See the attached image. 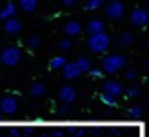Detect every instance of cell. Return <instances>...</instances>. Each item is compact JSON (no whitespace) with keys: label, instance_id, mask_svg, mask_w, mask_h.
I'll return each mask as SVG.
<instances>
[{"label":"cell","instance_id":"1","mask_svg":"<svg viewBox=\"0 0 149 137\" xmlns=\"http://www.w3.org/2000/svg\"><path fill=\"white\" fill-rule=\"evenodd\" d=\"M125 64H127V60H125L123 54H119V53L108 54V56L102 58V72L113 75V73H117L121 68H125Z\"/></svg>","mask_w":149,"mask_h":137},{"label":"cell","instance_id":"2","mask_svg":"<svg viewBox=\"0 0 149 137\" xmlns=\"http://www.w3.org/2000/svg\"><path fill=\"white\" fill-rule=\"evenodd\" d=\"M0 62L8 68H13L21 62V49L19 47H13V45H8L0 51Z\"/></svg>","mask_w":149,"mask_h":137},{"label":"cell","instance_id":"3","mask_svg":"<svg viewBox=\"0 0 149 137\" xmlns=\"http://www.w3.org/2000/svg\"><path fill=\"white\" fill-rule=\"evenodd\" d=\"M109 36L106 32H98V34H91L87 40V45L91 47L93 53H104L106 49L109 47Z\"/></svg>","mask_w":149,"mask_h":137},{"label":"cell","instance_id":"4","mask_svg":"<svg viewBox=\"0 0 149 137\" xmlns=\"http://www.w3.org/2000/svg\"><path fill=\"white\" fill-rule=\"evenodd\" d=\"M104 13H106V17H108V19H115V21H117V19H123V15H125V4L121 2V0L108 2Z\"/></svg>","mask_w":149,"mask_h":137},{"label":"cell","instance_id":"5","mask_svg":"<svg viewBox=\"0 0 149 137\" xmlns=\"http://www.w3.org/2000/svg\"><path fill=\"white\" fill-rule=\"evenodd\" d=\"M0 111L6 116H13L17 113V100L13 96H6L2 101H0Z\"/></svg>","mask_w":149,"mask_h":137},{"label":"cell","instance_id":"6","mask_svg":"<svg viewBox=\"0 0 149 137\" xmlns=\"http://www.w3.org/2000/svg\"><path fill=\"white\" fill-rule=\"evenodd\" d=\"M130 23L134 26H146V25H149V15H147V11L146 10H138V8H136V10L130 13Z\"/></svg>","mask_w":149,"mask_h":137},{"label":"cell","instance_id":"7","mask_svg":"<svg viewBox=\"0 0 149 137\" xmlns=\"http://www.w3.org/2000/svg\"><path fill=\"white\" fill-rule=\"evenodd\" d=\"M76 98H77V90L74 87H70V85H66V87H62L61 90H58V100H61L62 103H72Z\"/></svg>","mask_w":149,"mask_h":137},{"label":"cell","instance_id":"8","mask_svg":"<svg viewBox=\"0 0 149 137\" xmlns=\"http://www.w3.org/2000/svg\"><path fill=\"white\" fill-rule=\"evenodd\" d=\"M104 92H108V94H113V96H121V94L125 92V88H123V85L119 83V81H106L104 83Z\"/></svg>","mask_w":149,"mask_h":137},{"label":"cell","instance_id":"9","mask_svg":"<svg viewBox=\"0 0 149 137\" xmlns=\"http://www.w3.org/2000/svg\"><path fill=\"white\" fill-rule=\"evenodd\" d=\"M79 68L76 66V62H68V64L62 68V75H64V79L72 81V79H77V75H79Z\"/></svg>","mask_w":149,"mask_h":137},{"label":"cell","instance_id":"10","mask_svg":"<svg viewBox=\"0 0 149 137\" xmlns=\"http://www.w3.org/2000/svg\"><path fill=\"white\" fill-rule=\"evenodd\" d=\"M21 28H23L21 21L15 19V17L6 19V21H4V30H6L8 34H17V32H21Z\"/></svg>","mask_w":149,"mask_h":137},{"label":"cell","instance_id":"11","mask_svg":"<svg viewBox=\"0 0 149 137\" xmlns=\"http://www.w3.org/2000/svg\"><path fill=\"white\" fill-rule=\"evenodd\" d=\"M81 30H83V28H81V25H79L77 21H68V23L64 25V34H66V36H70V38L79 36Z\"/></svg>","mask_w":149,"mask_h":137},{"label":"cell","instance_id":"12","mask_svg":"<svg viewBox=\"0 0 149 137\" xmlns=\"http://www.w3.org/2000/svg\"><path fill=\"white\" fill-rule=\"evenodd\" d=\"M15 13H17V4L8 2L6 6H4L2 10H0V19H2V21H6V19L15 17Z\"/></svg>","mask_w":149,"mask_h":137},{"label":"cell","instance_id":"13","mask_svg":"<svg viewBox=\"0 0 149 137\" xmlns=\"http://www.w3.org/2000/svg\"><path fill=\"white\" fill-rule=\"evenodd\" d=\"M85 28H87L89 34H98V32H104V23L100 19H91V21H87Z\"/></svg>","mask_w":149,"mask_h":137},{"label":"cell","instance_id":"14","mask_svg":"<svg viewBox=\"0 0 149 137\" xmlns=\"http://www.w3.org/2000/svg\"><path fill=\"white\" fill-rule=\"evenodd\" d=\"M132 43H134V36H132L130 32H123L119 38H117V41H115V45L119 47V49H121V47H128Z\"/></svg>","mask_w":149,"mask_h":137},{"label":"cell","instance_id":"15","mask_svg":"<svg viewBox=\"0 0 149 137\" xmlns=\"http://www.w3.org/2000/svg\"><path fill=\"white\" fill-rule=\"evenodd\" d=\"M30 94H32V98H44L47 94V87L44 83H34L30 87Z\"/></svg>","mask_w":149,"mask_h":137},{"label":"cell","instance_id":"16","mask_svg":"<svg viewBox=\"0 0 149 137\" xmlns=\"http://www.w3.org/2000/svg\"><path fill=\"white\" fill-rule=\"evenodd\" d=\"M19 8L26 13H32L38 8V0H19Z\"/></svg>","mask_w":149,"mask_h":137},{"label":"cell","instance_id":"17","mask_svg":"<svg viewBox=\"0 0 149 137\" xmlns=\"http://www.w3.org/2000/svg\"><path fill=\"white\" fill-rule=\"evenodd\" d=\"M66 64H68V62H66L64 56H53L49 60V70H62Z\"/></svg>","mask_w":149,"mask_h":137},{"label":"cell","instance_id":"18","mask_svg":"<svg viewBox=\"0 0 149 137\" xmlns=\"http://www.w3.org/2000/svg\"><path fill=\"white\" fill-rule=\"evenodd\" d=\"M76 66L79 68V72H81V73H87V72H91V70H93L91 60H89V58H83V56L76 60Z\"/></svg>","mask_w":149,"mask_h":137},{"label":"cell","instance_id":"19","mask_svg":"<svg viewBox=\"0 0 149 137\" xmlns=\"http://www.w3.org/2000/svg\"><path fill=\"white\" fill-rule=\"evenodd\" d=\"M100 100H102V103H104V105H109V107H115V105H117V100H115V96H113V94L102 92L100 94Z\"/></svg>","mask_w":149,"mask_h":137},{"label":"cell","instance_id":"20","mask_svg":"<svg viewBox=\"0 0 149 137\" xmlns=\"http://www.w3.org/2000/svg\"><path fill=\"white\" fill-rule=\"evenodd\" d=\"M102 2H104V0H87L85 10H87V11H95V10H98V8L102 6Z\"/></svg>","mask_w":149,"mask_h":137},{"label":"cell","instance_id":"21","mask_svg":"<svg viewBox=\"0 0 149 137\" xmlns=\"http://www.w3.org/2000/svg\"><path fill=\"white\" fill-rule=\"evenodd\" d=\"M40 43H42V40H40V36H36V34H34V36H30L29 41H26V45H29L30 49H38Z\"/></svg>","mask_w":149,"mask_h":137},{"label":"cell","instance_id":"22","mask_svg":"<svg viewBox=\"0 0 149 137\" xmlns=\"http://www.w3.org/2000/svg\"><path fill=\"white\" fill-rule=\"evenodd\" d=\"M58 49L61 51H70L72 49V40H70V38H62V40L58 41Z\"/></svg>","mask_w":149,"mask_h":137},{"label":"cell","instance_id":"23","mask_svg":"<svg viewBox=\"0 0 149 137\" xmlns=\"http://www.w3.org/2000/svg\"><path fill=\"white\" fill-rule=\"evenodd\" d=\"M142 107H140V105H136V107H130V109H128V115H130V116H134V118H136V116H140V115H142Z\"/></svg>","mask_w":149,"mask_h":137},{"label":"cell","instance_id":"24","mask_svg":"<svg viewBox=\"0 0 149 137\" xmlns=\"http://www.w3.org/2000/svg\"><path fill=\"white\" fill-rule=\"evenodd\" d=\"M58 115H62V116H68V115H70V107H68V105H62V107L58 109Z\"/></svg>","mask_w":149,"mask_h":137},{"label":"cell","instance_id":"25","mask_svg":"<svg viewBox=\"0 0 149 137\" xmlns=\"http://www.w3.org/2000/svg\"><path fill=\"white\" fill-rule=\"evenodd\" d=\"M125 79H127V81H134V79H136V72H132V70H128V72L125 73Z\"/></svg>","mask_w":149,"mask_h":137},{"label":"cell","instance_id":"26","mask_svg":"<svg viewBox=\"0 0 149 137\" xmlns=\"http://www.w3.org/2000/svg\"><path fill=\"white\" fill-rule=\"evenodd\" d=\"M127 94H128V98H136V96H138V94H140V90H138V88H136V87H132V88H130V90H128Z\"/></svg>","mask_w":149,"mask_h":137},{"label":"cell","instance_id":"27","mask_svg":"<svg viewBox=\"0 0 149 137\" xmlns=\"http://www.w3.org/2000/svg\"><path fill=\"white\" fill-rule=\"evenodd\" d=\"M91 75L96 77V79H100V77H102V72H100V70H95V68H93V70H91Z\"/></svg>","mask_w":149,"mask_h":137},{"label":"cell","instance_id":"28","mask_svg":"<svg viewBox=\"0 0 149 137\" xmlns=\"http://www.w3.org/2000/svg\"><path fill=\"white\" fill-rule=\"evenodd\" d=\"M76 2H77V0H62V4H64V6H68V8L76 6Z\"/></svg>","mask_w":149,"mask_h":137},{"label":"cell","instance_id":"29","mask_svg":"<svg viewBox=\"0 0 149 137\" xmlns=\"http://www.w3.org/2000/svg\"><path fill=\"white\" fill-rule=\"evenodd\" d=\"M11 137H19V134H17V131H15V130H11V134H10Z\"/></svg>","mask_w":149,"mask_h":137},{"label":"cell","instance_id":"30","mask_svg":"<svg viewBox=\"0 0 149 137\" xmlns=\"http://www.w3.org/2000/svg\"><path fill=\"white\" fill-rule=\"evenodd\" d=\"M2 115H4V113H2V111H0V120H2Z\"/></svg>","mask_w":149,"mask_h":137},{"label":"cell","instance_id":"31","mask_svg":"<svg viewBox=\"0 0 149 137\" xmlns=\"http://www.w3.org/2000/svg\"><path fill=\"white\" fill-rule=\"evenodd\" d=\"M147 70H149V60H147Z\"/></svg>","mask_w":149,"mask_h":137},{"label":"cell","instance_id":"32","mask_svg":"<svg viewBox=\"0 0 149 137\" xmlns=\"http://www.w3.org/2000/svg\"><path fill=\"white\" fill-rule=\"evenodd\" d=\"M108 2H115V0H108Z\"/></svg>","mask_w":149,"mask_h":137},{"label":"cell","instance_id":"33","mask_svg":"<svg viewBox=\"0 0 149 137\" xmlns=\"http://www.w3.org/2000/svg\"><path fill=\"white\" fill-rule=\"evenodd\" d=\"M147 47H149V40H147Z\"/></svg>","mask_w":149,"mask_h":137}]
</instances>
